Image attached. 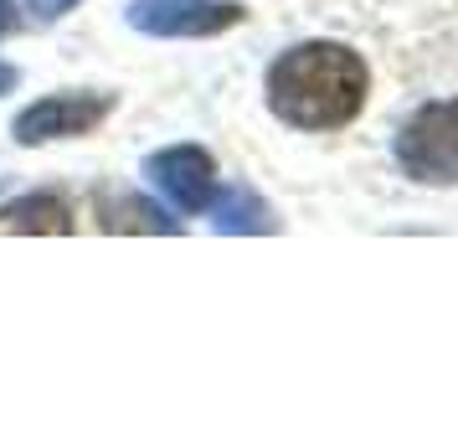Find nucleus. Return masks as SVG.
Here are the masks:
<instances>
[{"mask_svg": "<svg viewBox=\"0 0 458 443\" xmlns=\"http://www.w3.org/2000/svg\"><path fill=\"white\" fill-rule=\"evenodd\" d=\"M26 5H31V11H37L42 21H57V16H67V11H72L78 0H26Z\"/></svg>", "mask_w": 458, "mask_h": 443, "instance_id": "9", "label": "nucleus"}, {"mask_svg": "<svg viewBox=\"0 0 458 443\" xmlns=\"http://www.w3.org/2000/svg\"><path fill=\"white\" fill-rule=\"evenodd\" d=\"M145 175H149V186L160 191L175 211H186V217L207 211L211 196H216V160L201 145L155 149L145 160Z\"/></svg>", "mask_w": 458, "mask_h": 443, "instance_id": "3", "label": "nucleus"}, {"mask_svg": "<svg viewBox=\"0 0 458 443\" xmlns=\"http://www.w3.org/2000/svg\"><path fill=\"white\" fill-rule=\"evenodd\" d=\"M211 222H216V233H227V237L273 233V227H278L268 201L248 186H232V191H222V196H211Z\"/></svg>", "mask_w": 458, "mask_h": 443, "instance_id": "8", "label": "nucleus"}, {"mask_svg": "<svg viewBox=\"0 0 458 443\" xmlns=\"http://www.w3.org/2000/svg\"><path fill=\"white\" fill-rule=\"evenodd\" d=\"M72 233V211L52 191L16 196L11 207H0V237H63Z\"/></svg>", "mask_w": 458, "mask_h": 443, "instance_id": "6", "label": "nucleus"}, {"mask_svg": "<svg viewBox=\"0 0 458 443\" xmlns=\"http://www.w3.org/2000/svg\"><path fill=\"white\" fill-rule=\"evenodd\" d=\"M371 72L360 52L340 42L289 47L268 67V108L293 129H340L366 104Z\"/></svg>", "mask_w": 458, "mask_h": 443, "instance_id": "1", "label": "nucleus"}, {"mask_svg": "<svg viewBox=\"0 0 458 443\" xmlns=\"http://www.w3.org/2000/svg\"><path fill=\"white\" fill-rule=\"evenodd\" d=\"M11 21H16V16H11V0H0V37L11 31Z\"/></svg>", "mask_w": 458, "mask_h": 443, "instance_id": "11", "label": "nucleus"}, {"mask_svg": "<svg viewBox=\"0 0 458 443\" xmlns=\"http://www.w3.org/2000/svg\"><path fill=\"white\" fill-rule=\"evenodd\" d=\"M114 98L108 93H52L42 104H31L16 114V145H47V140H72V134H88L108 119Z\"/></svg>", "mask_w": 458, "mask_h": 443, "instance_id": "4", "label": "nucleus"}, {"mask_svg": "<svg viewBox=\"0 0 458 443\" xmlns=\"http://www.w3.org/2000/svg\"><path fill=\"white\" fill-rule=\"evenodd\" d=\"M93 217H98L104 233H181V222L165 217V207H155L134 191H98Z\"/></svg>", "mask_w": 458, "mask_h": 443, "instance_id": "7", "label": "nucleus"}, {"mask_svg": "<svg viewBox=\"0 0 458 443\" xmlns=\"http://www.w3.org/2000/svg\"><path fill=\"white\" fill-rule=\"evenodd\" d=\"M396 166L422 186H458V98L422 104L396 129Z\"/></svg>", "mask_w": 458, "mask_h": 443, "instance_id": "2", "label": "nucleus"}, {"mask_svg": "<svg viewBox=\"0 0 458 443\" xmlns=\"http://www.w3.org/2000/svg\"><path fill=\"white\" fill-rule=\"evenodd\" d=\"M242 21V5L232 0H134L129 26L145 37H216Z\"/></svg>", "mask_w": 458, "mask_h": 443, "instance_id": "5", "label": "nucleus"}, {"mask_svg": "<svg viewBox=\"0 0 458 443\" xmlns=\"http://www.w3.org/2000/svg\"><path fill=\"white\" fill-rule=\"evenodd\" d=\"M11 88H16V67L0 63V93H11Z\"/></svg>", "mask_w": 458, "mask_h": 443, "instance_id": "10", "label": "nucleus"}]
</instances>
